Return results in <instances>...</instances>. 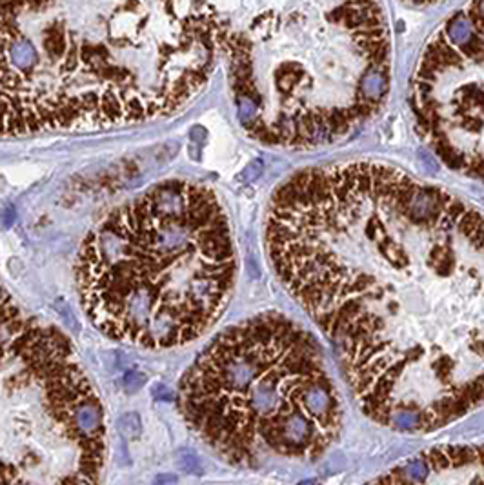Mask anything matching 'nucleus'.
<instances>
[{"label": "nucleus", "instance_id": "nucleus-7", "mask_svg": "<svg viewBox=\"0 0 484 485\" xmlns=\"http://www.w3.org/2000/svg\"><path fill=\"white\" fill-rule=\"evenodd\" d=\"M140 429H142V427H140V418L135 412H127V414H124L122 418L118 420V431H120V434H122L124 438H127V440L139 438Z\"/></svg>", "mask_w": 484, "mask_h": 485}, {"label": "nucleus", "instance_id": "nucleus-3", "mask_svg": "<svg viewBox=\"0 0 484 485\" xmlns=\"http://www.w3.org/2000/svg\"><path fill=\"white\" fill-rule=\"evenodd\" d=\"M237 256L210 187L166 180L106 215L75 262L80 303L106 336L146 349L193 342L218 320Z\"/></svg>", "mask_w": 484, "mask_h": 485}, {"label": "nucleus", "instance_id": "nucleus-1", "mask_svg": "<svg viewBox=\"0 0 484 485\" xmlns=\"http://www.w3.org/2000/svg\"><path fill=\"white\" fill-rule=\"evenodd\" d=\"M275 274L359 407L430 433L484 405V213L380 162L299 171L264 220Z\"/></svg>", "mask_w": 484, "mask_h": 485}, {"label": "nucleus", "instance_id": "nucleus-2", "mask_svg": "<svg viewBox=\"0 0 484 485\" xmlns=\"http://www.w3.org/2000/svg\"><path fill=\"white\" fill-rule=\"evenodd\" d=\"M215 56L208 0H0V136L166 117Z\"/></svg>", "mask_w": 484, "mask_h": 485}, {"label": "nucleus", "instance_id": "nucleus-4", "mask_svg": "<svg viewBox=\"0 0 484 485\" xmlns=\"http://www.w3.org/2000/svg\"><path fill=\"white\" fill-rule=\"evenodd\" d=\"M189 429L230 465L310 462L342 429V400L320 347L279 313L218 333L179 386Z\"/></svg>", "mask_w": 484, "mask_h": 485}, {"label": "nucleus", "instance_id": "nucleus-9", "mask_svg": "<svg viewBox=\"0 0 484 485\" xmlns=\"http://www.w3.org/2000/svg\"><path fill=\"white\" fill-rule=\"evenodd\" d=\"M144 380H146V376H142V374H137V373H130V374H126V378H124L127 391L139 389V387L144 384Z\"/></svg>", "mask_w": 484, "mask_h": 485}, {"label": "nucleus", "instance_id": "nucleus-5", "mask_svg": "<svg viewBox=\"0 0 484 485\" xmlns=\"http://www.w3.org/2000/svg\"><path fill=\"white\" fill-rule=\"evenodd\" d=\"M104 460V409L71 342L0 286V483H95Z\"/></svg>", "mask_w": 484, "mask_h": 485}, {"label": "nucleus", "instance_id": "nucleus-10", "mask_svg": "<svg viewBox=\"0 0 484 485\" xmlns=\"http://www.w3.org/2000/svg\"><path fill=\"white\" fill-rule=\"evenodd\" d=\"M0 222L4 224V227H9L15 222V209L9 204H4V207L0 209Z\"/></svg>", "mask_w": 484, "mask_h": 485}, {"label": "nucleus", "instance_id": "nucleus-8", "mask_svg": "<svg viewBox=\"0 0 484 485\" xmlns=\"http://www.w3.org/2000/svg\"><path fill=\"white\" fill-rule=\"evenodd\" d=\"M177 465H179L180 471L193 472L195 469H199V460H197V456L193 455V453H189V451H184L182 455L177 458Z\"/></svg>", "mask_w": 484, "mask_h": 485}, {"label": "nucleus", "instance_id": "nucleus-6", "mask_svg": "<svg viewBox=\"0 0 484 485\" xmlns=\"http://www.w3.org/2000/svg\"><path fill=\"white\" fill-rule=\"evenodd\" d=\"M473 33L451 44L441 31L411 80L415 126L448 169L484 184V0L468 9Z\"/></svg>", "mask_w": 484, "mask_h": 485}]
</instances>
